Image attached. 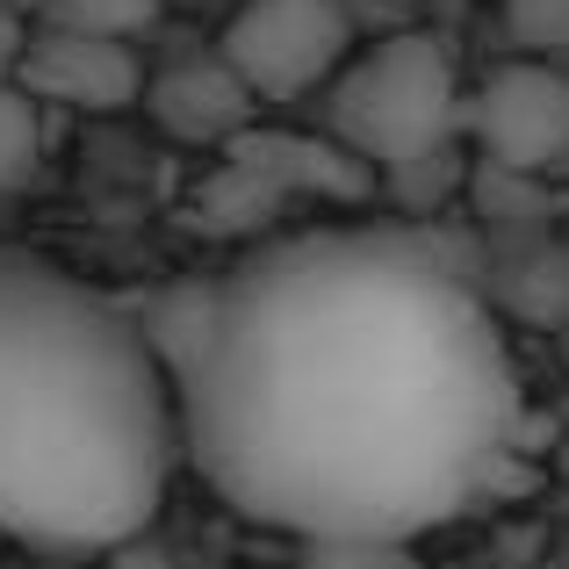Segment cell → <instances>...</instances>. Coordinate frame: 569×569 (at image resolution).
Returning <instances> with one entry per match:
<instances>
[{"instance_id": "obj_8", "label": "cell", "mask_w": 569, "mask_h": 569, "mask_svg": "<svg viewBox=\"0 0 569 569\" xmlns=\"http://www.w3.org/2000/svg\"><path fill=\"white\" fill-rule=\"evenodd\" d=\"M144 109L167 138L188 144H231L238 130L252 123V87L231 72V58L209 51V58H173V72L144 80Z\"/></svg>"}, {"instance_id": "obj_12", "label": "cell", "mask_w": 569, "mask_h": 569, "mask_svg": "<svg viewBox=\"0 0 569 569\" xmlns=\"http://www.w3.org/2000/svg\"><path fill=\"white\" fill-rule=\"evenodd\" d=\"M310 569H418L411 541H382V533H347V541H303Z\"/></svg>"}, {"instance_id": "obj_14", "label": "cell", "mask_w": 569, "mask_h": 569, "mask_svg": "<svg viewBox=\"0 0 569 569\" xmlns=\"http://www.w3.org/2000/svg\"><path fill=\"white\" fill-rule=\"evenodd\" d=\"M556 469H562V483H569V426H562V440H556Z\"/></svg>"}, {"instance_id": "obj_13", "label": "cell", "mask_w": 569, "mask_h": 569, "mask_svg": "<svg viewBox=\"0 0 569 569\" xmlns=\"http://www.w3.org/2000/svg\"><path fill=\"white\" fill-rule=\"evenodd\" d=\"M22 43H29V22L8 8V0H0V87L22 80Z\"/></svg>"}, {"instance_id": "obj_3", "label": "cell", "mask_w": 569, "mask_h": 569, "mask_svg": "<svg viewBox=\"0 0 569 569\" xmlns=\"http://www.w3.org/2000/svg\"><path fill=\"white\" fill-rule=\"evenodd\" d=\"M325 130L376 167V181L403 202H418V181L455 173L461 138V87L447 51L426 29L382 37L353 51L325 87Z\"/></svg>"}, {"instance_id": "obj_2", "label": "cell", "mask_w": 569, "mask_h": 569, "mask_svg": "<svg viewBox=\"0 0 569 569\" xmlns=\"http://www.w3.org/2000/svg\"><path fill=\"white\" fill-rule=\"evenodd\" d=\"M181 461L173 376L138 303L0 246V533L22 548H123Z\"/></svg>"}, {"instance_id": "obj_10", "label": "cell", "mask_w": 569, "mask_h": 569, "mask_svg": "<svg viewBox=\"0 0 569 569\" xmlns=\"http://www.w3.org/2000/svg\"><path fill=\"white\" fill-rule=\"evenodd\" d=\"M505 43L519 58H556L569 66V0H505Z\"/></svg>"}, {"instance_id": "obj_6", "label": "cell", "mask_w": 569, "mask_h": 569, "mask_svg": "<svg viewBox=\"0 0 569 569\" xmlns=\"http://www.w3.org/2000/svg\"><path fill=\"white\" fill-rule=\"evenodd\" d=\"M22 87L43 109H80V116H116L144 101V66L130 37H94V29L43 22L22 43Z\"/></svg>"}, {"instance_id": "obj_7", "label": "cell", "mask_w": 569, "mask_h": 569, "mask_svg": "<svg viewBox=\"0 0 569 569\" xmlns=\"http://www.w3.org/2000/svg\"><path fill=\"white\" fill-rule=\"evenodd\" d=\"M223 159H238V167H252L260 181H274L289 202H368L382 181H376V167H368L353 144H339L332 130L325 138H281V130H238L231 144H223Z\"/></svg>"}, {"instance_id": "obj_9", "label": "cell", "mask_w": 569, "mask_h": 569, "mask_svg": "<svg viewBox=\"0 0 569 569\" xmlns=\"http://www.w3.org/2000/svg\"><path fill=\"white\" fill-rule=\"evenodd\" d=\"M43 167V101L22 80L0 87V194L29 188Z\"/></svg>"}, {"instance_id": "obj_4", "label": "cell", "mask_w": 569, "mask_h": 569, "mask_svg": "<svg viewBox=\"0 0 569 569\" xmlns=\"http://www.w3.org/2000/svg\"><path fill=\"white\" fill-rule=\"evenodd\" d=\"M217 51L252 87V101H303L325 94L353 58V14L347 0H246L223 22Z\"/></svg>"}, {"instance_id": "obj_1", "label": "cell", "mask_w": 569, "mask_h": 569, "mask_svg": "<svg viewBox=\"0 0 569 569\" xmlns=\"http://www.w3.org/2000/svg\"><path fill=\"white\" fill-rule=\"evenodd\" d=\"M181 461L246 527L418 541L498 490L519 382L483 289L426 223H296L138 303Z\"/></svg>"}, {"instance_id": "obj_5", "label": "cell", "mask_w": 569, "mask_h": 569, "mask_svg": "<svg viewBox=\"0 0 569 569\" xmlns=\"http://www.w3.org/2000/svg\"><path fill=\"white\" fill-rule=\"evenodd\" d=\"M469 130L498 173L562 181L569 173V66H556V58L498 66L469 94Z\"/></svg>"}, {"instance_id": "obj_15", "label": "cell", "mask_w": 569, "mask_h": 569, "mask_svg": "<svg viewBox=\"0 0 569 569\" xmlns=\"http://www.w3.org/2000/svg\"><path fill=\"white\" fill-rule=\"evenodd\" d=\"M347 8H353V0H347Z\"/></svg>"}, {"instance_id": "obj_11", "label": "cell", "mask_w": 569, "mask_h": 569, "mask_svg": "<svg viewBox=\"0 0 569 569\" xmlns=\"http://www.w3.org/2000/svg\"><path fill=\"white\" fill-rule=\"evenodd\" d=\"M37 8H43V22L94 29V37H144L167 0H37Z\"/></svg>"}]
</instances>
